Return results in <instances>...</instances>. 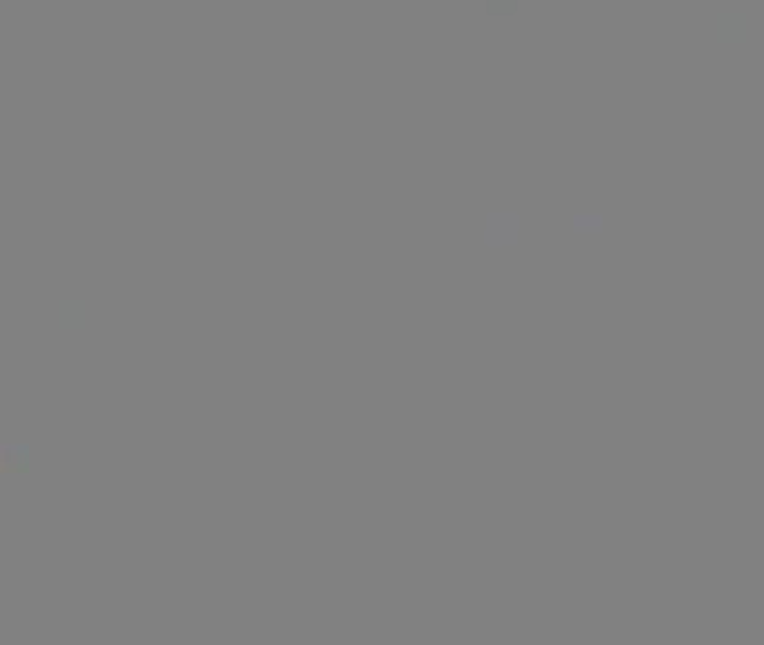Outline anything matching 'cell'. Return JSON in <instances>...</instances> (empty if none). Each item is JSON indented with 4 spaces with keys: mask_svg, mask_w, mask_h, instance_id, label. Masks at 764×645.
<instances>
[{
    "mask_svg": "<svg viewBox=\"0 0 764 645\" xmlns=\"http://www.w3.org/2000/svg\"><path fill=\"white\" fill-rule=\"evenodd\" d=\"M31 464V448L29 443H9L5 441L0 446V471L3 473H25Z\"/></svg>",
    "mask_w": 764,
    "mask_h": 645,
    "instance_id": "6da1fadb",
    "label": "cell"
}]
</instances>
